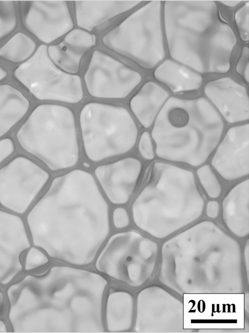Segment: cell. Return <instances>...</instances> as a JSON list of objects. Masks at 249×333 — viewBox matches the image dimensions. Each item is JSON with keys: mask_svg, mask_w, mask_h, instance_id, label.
I'll return each mask as SVG.
<instances>
[{"mask_svg": "<svg viewBox=\"0 0 249 333\" xmlns=\"http://www.w3.org/2000/svg\"><path fill=\"white\" fill-rule=\"evenodd\" d=\"M109 284L95 270L66 264L24 272L4 288L10 332L104 333L103 305Z\"/></svg>", "mask_w": 249, "mask_h": 333, "instance_id": "obj_1", "label": "cell"}, {"mask_svg": "<svg viewBox=\"0 0 249 333\" xmlns=\"http://www.w3.org/2000/svg\"><path fill=\"white\" fill-rule=\"evenodd\" d=\"M32 245L51 260L86 267L109 237L106 200L89 172L80 169L54 177L26 218Z\"/></svg>", "mask_w": 249, "mask_h": 333, "instance_id": "obj_2", "label": "cell"}, {"mask_svg": "<svg viewBox=\"0 0 249 333\" xmlns=\"http://www.w3.org/2000/svg\"><path fill=\"white\" fill-rule=\"evenodd\" d=\"M160 282L177 294H241L240 244L215 223L200 222L162 244Z\"/></svg>", "mask_w": 249, "mask_h": 333, "instance_id": "obj_3", "label": "cell"}, {"mask_svg": "<svg viewBox=\"0 0 249 333\" xmlns=\"http://www.w3.org/2000/svg\"><path fill=\"white\" fill-rule=\"evenodd\" d=\"M163 2V24L170 58L202 75L229 73L237 36L215 1Z\"/></svg>", "mask_w": 249, "mask_h": 333, "instance_id": "obj_4", "label": "cell"}, {"mask_svg": "<svg viewBox=\"0 0 249 333\" xmlns=\"http://www.w3.org/2000/svg\"><path fill=\"white\" fill-rule=\"evenodd\" d=\"M224 128L223 119L205 97L171 96L150 134L158 158L198 167L213 152Z\"/></svg>", "mask_w": 249, "mask_h": 333, "instance_id": "obj_5", "label": "cell"}, {"mask_svg": "<svg viewBox=\"0 0 249 333\" xmlns=\"http://www.w3.org/2000/svg\"><path fill=\"white\" fill-rule=\"evenodd\" d=\"M204 204L193 172L156 162L133 202L131 211L137 228L162 239L197 220Z\"/></svg>", "mask_w": 249, "mask_h": 333, "instance_id": "obj_6", "label": "cell"}, {"mask_svg": "<svg viewBox=\"0 0 249 333\" xmlns=\"http://www.w3.org/2000/svg\"><path fill=\"white\" fill-rule=\"evenodd\" d=\"M20 148L53 171L74 166L79 158L75 118L70 108L41 104L16 132Z\"/></svg>", "mask_w": 249, "mask_h": 333, "instance_id": "obj_7", "label": "cell"}, {"mask_svg": "<svg viewBox=\"0 0 249 333\" xmlns=\"http://www.w3.org/2000/svg\"><path fill=\"white\" fill-rule=\"evenodd\" d=\"M160 0L143 4L106 32L103 44L142 69H154L164 59L167 49Z\"/></svg>", "mask_w": 249, "mask_h": 333, "instance_id": "obj_8", "label": "cell"}, {"mask_svg": "<svg viewBox=\"0 0 249 333\" xmlns=\"http://www.w3.org/2000/svg\"><path fill=\"white\" fill-rule=\"evenodd\" d=\"M79 124L85 154L92 162L125 154L137 140V126L121 106L88 102L81 110Z\"/></svg>", "mask_w": 249, "mask_h": 333, "instance_id": "obj_9", "label": "cell"}, {"mask_svg": "<svg viewBox=\"0 0 249 333\" xmlns=\"http://www.w3.org/2000/svg\"><path fill=\"white\" fill-rule=\"evenodd\" d=\"M157 243L138 231L126 230L109 236L93 264L94 270L108 279L127 287L142 286L155 269Z\"/></svg>", "mask_w": 249, "mask_h": 333, "instance_id": "obj_10", "label": "cell"}, {"mask_svg": "<svg viewBox=\"0 0 249 333\" xmlns=\"http://www.w3.org/2000/svg\"><path fill=\"white\" fill-rule=\"evenodd\" d=\"M47 45L38 46L33 56L14 70V78L36 99L76 104L83 99L80 77L55 65L47 53Z\"/></svg>", "mask_w": 249, "mask_h": 333, "instance_id": "obj_11", "label": "cell"}, {"mask_svg": "<svg viewBox=\"0 0 249 333\" xmlns=\"http://www.w3.org/2000/svg\"><path fill=\"white\" fill-rule=\"evenodd\" d=\"M244 296L241 294H185V329L202 331L244 329Z\"/></svg>", "mask_w": 249, "mask_h": 333, "instance_id": "obj_12", "label": "cell"}, {"mask_svg": "<svg viewBox=\"0 0 249 333\" xmlns=\"http://www.w3.org/2000/svg\"><path fill=\"white\" fill-rule=\"evenodd\" d=\"M135 311L132 331L138 333H182L183 302L163 288L145 287L135 297Z\"/></svg>", "mask_w": 249, "mask_h": 333, "instance_id": "obj_13", "label": "cell"}, {"mask_svg": "<svg viewBox=\"0 0 249 333\" xmlns=\"http://www.w3.org/2000/svg\"><path fill=\"white\" fill-rule=\"evenodd\" d=\"M48 172L30 158L18 155L0 168V204L25 213L49 179Z\"/></svg>", "mask_w": 249, "mask_h": 333, "instance_id": "obj_14", "label": "cell"}, {"mask_svg": "<svg viewBox=\"0 0 249 333\" xmlns=\"http://www.w3.org/2000/svg\"><path fill=\"white\" fill-rule=\"evenodd\" d=\"M87 90L95 98L123 99L142 80L139 72L111 56L94 50L84 74Z\"/></svg>", "mask_w": 249, "mask_h": 333, "instance_id": "obj_15", "label": "cell"}, {"mask_svg": "<svg viewBox=\"0 0 249 333\" xmlns=\"http://www.w3.org/2000/svg\"><path fill=\"white\" fill-rule=\"evenodd\" d=\"M18 13L24 29L47 45L73 29L74 22L65 0L20 1Z\"/></svg>", "mask_w": 249, "mask_h": 333, "instance_id": "obj_16", "label": "cell"}, {"mask_svg": "<svg viewBox=\"0 0 249 333\" xmlns=\"http://www.w3.org/2000/svg\"><path fill=\"white\" fill-rule=\"evenodd\" d=\"M31 246L22 219L0 210V287L4 288L24 272V257Z\"/></svg>", "mask_w": 249, "mask_h": 333, "instance_id": "obj_17", "label": "cell"}, {"mask_svg": "<svg viewBox=\"0 0 249 333\" xmlns=\"http://www.w3.org/2000/svg\"><path fill=\"white\" fill-rule=\"evenodd\" d=\"M248 122L229 128L211 159L212 166L225 181H232L249 173Z\"/></svg>", "mask_w": 249, "mask_h": 333, "instance_id": "obj_18", "label": "cell"}, {"mask_svg": "<svg viewBox=\"0 0 249 333\" xmlns=\"http://www.w3.org/2000/svg\"><path fill=\"white\" fill-rule=\"evenodd\" d=\"M203 90L223 120L230 124L248 122L249 101L245 85L231 76H226L208 81Z\"/></svg>", "mask_w": 249, "mask_h": 333, "instance_id": "obj_19", "label": "cell"}, {"mask_svg": "<svg viewBox=\"0 0 249 333\" xmlns=\"http://www.w3.org/2000/svg\"><path fill=\"white\" fill-rule=\"evenodd\" d=\"M142 168L141 161L124 158L97 166L94 174L108 200L113 204L127 203L136 187Z\"/></svg>", "mask_w": 249, "mask_h": 333, "instance_id": "obj_20", "label": "cell"}, {"mask_svg": "<svg viewBox=\"0 0 249 333\" xmlns=\"http://www.w3.org/2000/svg\"><path fill=\"white\" fill-rule=\"evenodd\" d=\"M96 36L81 28L73 29L62 40L47 46L51 60L63 71L75 74L84 56L95 45Z\"/></svg>", "mask_w": 249, "mask_h": 333, "instance_id": "obj_21", "label": "cell"}, {"mask_svg": "<svg viewBox=\"0 0 249 333\" xmlns=\"http://www.w3.org/2000/svg\"><path fill=\"white\" fill-rule=\"evenodd\" d=\"M135 311V297L128 289L111 286L107 289L103 310L105 332L132 331Z\"/></svg>", "mask_w": 249, "mask_h": 333, "instance_id": "obj_22", "label": "cell"}, {"mask_svg": "<svg viewBox=\"0 0 249 333\" xmlns=\"http://www.w3.org/2000/svg\"><path fill=\"white\" fill-rule=\"evenodd\" d=\"M142 0H75L74 12L77 25L91 32L112 18L139 5Z\"/></svg>", "mask_w": 249, "mask_h": 333, "instance_id": "obj_23", "label": "cell"}, {"mask_svg": "<svg viewBox=\"0 0 249 333\" xmlns=\"http://www.w3.org/2000/svg\"><path fill=\"white\" fill-rule=\"evenodd\" d=\"M249 179L232 186L221 202L222 220L227 228L235 236L244 238L249 232Z\"/></svg>", "mask_w": 249, "mask_h": 333, "instance_id": "obj_24", "label": "cell"}, {"mask_svg": "<svg viewBox=\"0 0 249 333\" xmlns=\"http://www.w3.org/2000/svg\"><path fill=\"white\" fill-rule=\"evenodd\" d=\"M170 92L158 82H145L133 96L130 108L141 125L147 129L153 125L157 116L171 96Z\"/></svg>", "mask_w": 249, "mask_h": 333, "instance_id": "obj_25", "label": "cell"}, {"mask_svg": "<svg viewBox=\"0 0 249 333\" xmlns=\"http://www.w3.org/2000/svg\"><path fill=\"white\" fill-rule=\"evenodd\" d=\"M154 79L174 93L196 91L203 84L202 74L176 61L164 59L154 69Z\"/></svg>", "mask_w": 249, "mask_h": 333, "instance_id": "obj_26", "label": "cell"}, {"mask_svg": "<svg viewBox=\"0 0 249 333\" xmlns=\"http://www.w3.org/2000/svg\"><path fill=\"white\" fill-rule=\"evenodd\" d=\"M29 98L10 83L0 84V138L8 132L26 114Z\"/></svg>", "mask_w": 249, "mask_h": 333, "instance_id": "obj_27", "label": "cell"}, {"mask_svg": "<svg viewBox=\"0 0 249 333\" xmlns=\"http://www.w3.org/2000/svg\"><path fill=\"white\" fill-rule=\"evenodd\" d=\"M37 48L31 37L23 32H17L0 47V58L10 63L20 64L29 59Z\"/></svg>", "mask_w": 249, "mask_h": 333, "instance_id": "obj_28", "label": "cell"}, {"mask_svg": "<svg viewBox=\"0 0 249 333\" xmlns=\"http://www.w3.org/2000/svg\"><path fill=\"white\" fill-rule=\"evenodd\" d=\"M18 25V15L13 1L0 0V42L11 34Z\"/></svg>", "mask_w": 249, "mask_h": 333, "instance_id": "obj_29", "label": "cell"}, {"mask_svg": "<svg viewBox=\"0 0 249 333\" xmlns=\"http://www.w3.org/2000/svg\"><path fill=\"white\" fill-rule=\"evenodd\" d=\"M196 175L203 190L212 199L218 198L222 192L220 181L209 165H202L196 170Z\"/></svg>", "mask_w": 249, "mask_h": 333, "instance_id": "obj_30", "label": "cell"}, {"mask_svg": "<svg viewBox=\"0 0 249 333\" xmlns=\"http://www.w3.org/2000/svg\"><path fill=\"white\" fill-rule=\"evenodd\" d=\"M51 260L40 249L34 246L26 252L23 259L24 272L40 270L51 263Z\"/></svg>", "mask_w": 249, "mask_h": 333, "instance_id": "obj_31", "label": "cell"}, {"mask_svg": "<svg viewBox=\"0 0 249 333\" xmlns=\"http://www.w3.org/2000/svg\"><path fill=\"white\" fill-rule=\"evenodd\" d=\"M249 1H244L237 9L233 16V20L238 37L243 42H248Z\"/></svg>", "mask_w": 249, "mask_h": 333, "instance_id": "obj_32", "label": "cell"}, {"mask_svg": "<svg viewBox=\"0 0 249 333\" xmlns=\"http://www.w3.org/2000/svg\"><path fill=\"white\" fill-rule=\"evenodd\" d=\"M249 47L244 45L235 65V71L248 85L249 83Z\"/></svg>", "mask_w": 249, "mask_h": 333, "instance_id": "obj_33", "label": "cell"}, {"mask_svg": "<svg viewBox=\"0 0 249 333\" xmlns=\"http://www.w3.org/2000/svg\"><path fill=\"white\" fill-rule=\"evenodd\" d=\"M153 141L151 134L148 131L143 132L139 140V152L141 156L146 160H152L155 156Z\"/></svg>", "mask_w": 249, "mask_h": 333, "instance_id": "obj_34", "label": "cell"}, {"mask_svg": "<svg viewBox=\"0 0 249 333\" xmlns=\"http://www.w3.org/2000/svg\"><path fill=\"white\" fill-rule=\"evenodd\" d=\"M112 222L115 228L122 229L127 227L130 223V219L126 210L122 207L115 208L112 214Z\"/></svg>", "mask_w": 249, "mask_h": 333, "instance_id": "obj_35", "label": "cell"}, {"mask_svg": "<svg viewBox=\"0 0 249 333\" xmlns=\"http://www.w3.org/2000/svg\"><path fill=\"white\" fill-rule=\"evenodd\" d=\"M13 141L9 137L0 139V164L10 156L15 151Z\"/></svg>", "mask_w": 249, "mask_h": 333, "instance_id": "obj_36", "label": "cell"}, {"mask_svg": "<svg viewBox=\"0 0 249 333\" xmlns=\"http://www.w3.org/2000/svg\"><path fill=\"white\" fill-rule=\"evenodd\" d=\"M219 204L216 201L211 200L209 201L206 206V213L210 218H216L219 214Z\"/></svg>", "mask_w": 249, "mask_h": 333, "instance_id": "obj_37", "label": "cell"}, {"mask_svg": "<svg viewBox=\"0 0 249 333\" xmlns=\"http://www.w3.org/2000/svg\"><path fill=\"white\" fill-rule=\"evenodd\" d=\"M249 239H247L243 249V256L245 261V269L246 272V276L248 282H249Z\"/></svg>", "mask_w": 249, "mask_h": 333, "instance_id": "obj_38", "label": "cell"}, {"mask_svg": "<svg viewBox=\"0 0 249 333\" xmlns=\"http://www.w3.org/2000/svg\"><path fill=\"white\" fill-rule=\"evenodd\" d=\"M6 310V299L3 288L0 287V317L4 316Z\"/></svg>", "mask_w": 249, "mask_h": 333, "instance_id": "obj_39", "label": "cell"}, {"mask_svg": "<svg viewBox=\"0 0 249 333\" xmlns=\"http://www.w3.org/2000/svg\"><path fill=\"white\" fill-rule=\"evenodd\" d=\"M244 1L243 0H218L221 4L230 8L239 7Z\"/></svg>", "mask_w": 249, "mask_h": 333, "instance_id": "obj_40", "label": "cell"}, {"mask_svg": "<svg viewBox=\"0 0 249 333\" xmlns=\"http://www.w3.org/2000/svg\"><path fill=\"white\" fill-rule=\"evenodd\" d=\"M10 333L8 324L5 316L0 317V333Z\"/></svg>", "mask_w": 249, "mask_h": 333, "instance_id": "obj_41", "label": "cell"}, {"mask_svg": "<svg viewBox=\"0 0 249 333\" xmlns=\"http://www.w3.org/2000/svg\"><path fill=\"white\" fill-rule=\"evenodd\" d=\"M7 75V71L0 64V82L6 78Z\"/></svg>", "mask_w": 249, "mask_h": 333, "instance_id": "obj_42", "label": "cell"}, {"mask_svg": "<svg viewBox=\"0 0 249 333\" xmlns=\"http://www.w3.org/2000/svg\"><path fill=\"white\" fill-rule=\"evenodd\" d=\"M244 307L245 312L249 313V294L247 293L244 296Z\"/></svg>", "mask_w": 249, "mask_h": 333, "instance_id": "obj_43", "label": "cell"}]
</instances>
